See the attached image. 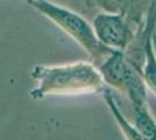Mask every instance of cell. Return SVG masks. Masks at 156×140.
<instances>
[{
    "mask_svg": "<svg viewBox=\"0 0 156 140\" xmlns=\"http://www.w3.org/2000/svg\"><path fill=\"white\" fill-rule=\"evenodd\" d=\"M104 97L107 105L110 107L111 112L114 117V119L117 120L120 130L122 131L125 138L127 140H147L141 134V132L135 127V125L133 126L129 121L125 118V116H122L121 111L119 110L117 103H115V100L113 98V93H112L111 90H108V89L104 90Z\"/></svg>",
    "mask_w": 156,
    "mask_h": 140,
    "instance_id": "5",
    "label": "cell"
},
{
    "mask_svg": "<svg viewBox=\"0 0 156 140\" xmlns=\"http://www.w3.org/2000/svg\"><path fill=\"white\" fill-rule=\"evenodd\" d=\"M103 81L128 95L134 106L146 105L147 90L142 74L127 62L121 50H114L100 64Z\"/></svg>",
    "mask_w": 156,
    "mask_h": 140,
    "instance_id": "3",
    "label": "cell"
},
{
    "mask_svg": "<svg viewBox=\"0 0 156 140\" xmlns=\"http://www.w3.org/2000/svg\"><path fill=\"white\" fill-rule=\"evenodd\" d=\"M144 52H146V64L143 68L142 77L144 84H147L156 96V53L154 52L150 36H148L146 41Z\"/></svg>",
    "mask_w": 156,
    "mask_h": 140,
    "instance_id": "6",
    "label": "cell"
},
{
    "mask_svg": "<svg viewBox=\"0 0 156 140\" xmlns=\"http://www.w3.org/2000/svg\"><path fill=\"white\" fill-rule=\"evenodd\" d=\"M103 88V77L89 63L48 69L41 90L46 92H91Z\"/></svg>",
    "mask_w": 156,
    "mask_h": 140,
    "instance_id": "2",
    "label": "cell"
},
{
    "mask_svg": "<svg viewBox=\"0 0 156 140\" xmlns=\"http://www.w3.org/2000/svg\"><path fill=\"white\" fill-rule=\"evenodd\" d=\"M147 107H148V110H149V112L151 116H154L153 118L155 119L156 121V97H150V98H148L147 97Z\"/></svg>",
    "mask_w": 156,
    "mask_h": 140,
    "instance_id": "7",
    "label": "cell"
},
{
    "mask_svg": "<svg viewBox=\"0 0 156 140\" xmlns=\"http://www.w3.org/2000/svg\"><path fill=\"white\" fill-rule=\"evenodd\" d=\"M93 31L103 45L115 50H121L132 39L129 28L122 15L99 14L93 21Z\"/></svg>",
    "mask_w": 156,
    "mask_h": 140,
    "instance_id": "4",
    "label": "cell"
},
{
    "mask_svg": "<svg viewBox=\"0 0 156 140\" xmlns=\"http://www.w3.org/2000/svg\"><path fill=\"white\" fill-rule=\"evenodd\" d=\"M32 4L37 7L40 11L46 13L69 35H71L99 63H103L115 50L106 47L98 40L93 28L78 14L62 7L55 6L54 4H50L44 0H35L32 1Z\"/></svg>",
    "mask_w": 156,
    "mask_h": 140,
    "instance_id": "1",
    "label": "cell"
}]
</instances>
